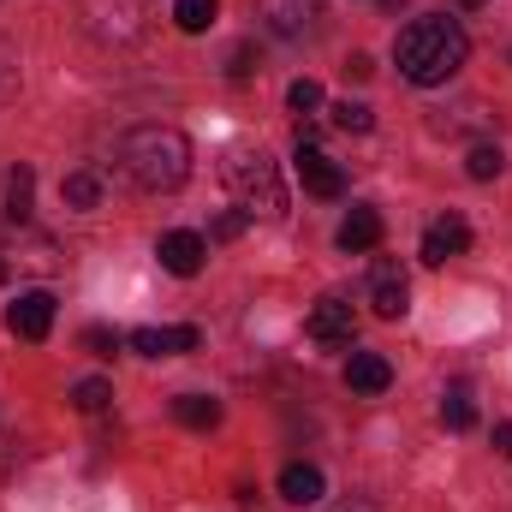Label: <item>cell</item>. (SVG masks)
<instances>
[{
	"label": "cell",
	"instance_id": "obj_1",
	"mask_svg": "<svg viewBox=\"0 0 512 512\" xmlns=\"http://www.w3.org/2000/svg\"><path fill=\"white\" fill-rule=\"evenodd\" d=\"M393 60H399V78H405V84L435 90V84H447V78L471 60V36H465L459 18L429 12V18H417V24H405V30L393 36Z\"/></svg>",
	"mask_w": 512,
	"mask_h": 512
},
{
	"label": "cell",
	"instance_id": "obj_2",
	"mask_svg": "<svg viewBox=\"0 0 512 512\" xmlns=\"http://www.w3.org/2000/svg\"><path fill=\"white\" fill-rule=\"evenodd\" d=\"M120 161H126L131 185L149 197H167L191 179V143L173 126H131L126 143H120Z\"/></svg>",
	"mask_w": 512,
	"mask_h": 512
},
{
	"label": "cell",
	"instance_id": "obj_3",
	"mask_svg": "<svg viewBox=\"0 0 512 512\" xmlns=\"http://www.w3.org/2000/svg\"><path fill=\"white\" fill-rule=\"evenodd\" d=\"M221 179H227V191L239 197V209L245 215H262V221H274V215H286V185H280V167L268 161V155H251V149H239L227 167H221Z\"/></svg>",
	"mask_w": 512,
	"mask_h": 512
},
{
	"label": "cell",
	"instance_id": "obj_4",
	"mask_svg": "<svg viewBox=\"0 0 512 512\" xmlns=\"http://www.w3.org/2000/svg\"><path fill=\"white\" fill-rule=\"evenodd\" d=\"M370 310L382 316V322H399L405 310H411V280H405V268L382 256L376 268H370Z\"/></svg>",
	"mask_w": 512,
	"mask_h": 512
},
{
	"label": "cell",
	"instance_id": "obj_5",
	"mask_svg": "<svg viewBox=\"0 0 512 512\" xmlns=\"http://www.w3.org/2000/svg\"><path fill=\"white\" fill-rule=\"evenodd\" d=\"M6 328L18 334V340H48V328H54V292L48 286H36V292H18L12 304H6Z\"/></svg>",
	"mask_w": 512,
	"mask_h": 512
},
{
	"label": "cell",
	"instance_id": "obj_6",
	"mask_svg": "<svg viewBox=\"0 0 512 512\" xmlns=\"http://www.w3.org/2000/svg\"><path fill=\"white\" fill-rule=\"evenodd\" d=\"M352 304L346 298H316V310L304 316V334L316 340V346H328V352H340V346H352Z\"/></svg>",
	"mask_w": 512,
	"mask_h": 512
},
{
	"label": "cell",
	"instance_id": "obj_7",
	"mask_svg": "<svg viewBox=\"0 0 512 512\" xmlns=\"http://www.w3.org/2000/svg\"><path fill=\"white\" fill-rule=\"evenodd\" d=\"M471 251V221L465 215H441V221H429V233H423V245H417V256L423 262H453V256Z\"/></svg>",
	"mask_w": 512,
	"mask_h": 512
},
{
	"label": "cell",
	"instance_id": "obj_8",
	"mask_svg": "<svg viewBox=\"0 0 512 512\" xmlns=\"http://www.w3.org/2000/svg\"><path fill=\"white\" fill-rule=\"evenodd\" d=\"M197 346H203L197 328H131V352L137 358H185Z\"/></svg>",
	"mask_w": 512,
	"mask_h": 512
},
{
	"label": "cell",
	"instance_id": "obj_9",
	"mask_svg": "<svg viewBox=\"0 0 512 512\" xmlns=\"http://www.w3.org/2000/svg\"><path fill=\"white\" fill-rule=\"evenodd\" d=\"M155 256H161V268L167 274H179V280H191V274H203V256H209V245H203V233H161V245H155Z\"/></svg>",
	"mask_w": 512,
	"mask_h": 512
},
{
	"label": "cell",
	"instance_id": "obj_10",
	"mask_svg": "<svg viewBox=\"0 0 512 512\" xmlns=\"http://www.w3.org/2000/svg\"><path fill=\"white\" fill-rule=\"evenodd\" d=\"M292 161H298V179H304V191H310V197H340V191H346V173H340L316 143H298V155H292Z\"/></svg>",
	"mask_w": 512,
	"mask_h": 512
},
{
	"label": "cell",
	"instance_id": "obj_11",
	"mask_svg": "<svg viewBox=\"0 0 512 512\" xmlns=\"http://www.w3.org/2000/svg\"><path fill=\"white\" fill-rule=\"evenodd\" d=\"M334 245H340L346 256H370L376 245H382V215H376V209H352V215L340 221Z\"/></svg>",
	"mask_w": 512,
	"mask_h": 512
},
{
	"label": "cell",
	"instance_id": "obj_12",
	"mask_svg": "<svg viewBox=\"0 0 512 512\" xmlns=\"http://www.w3.org/2000/svg\"><path fill=\"white\" fill-rule=\"evenodd\" d=\"M280 495H286L292 507H316V501L328 495V477H322L316 465H304V459H292V465L280 471Z\"/></svg>",
	"mask_w": 512,
	"mask_h": 512
},
{
	"label": "cell",
	"instance_id": "obj_13",
	"mask_svg": "<svg viewBox=\"0 0 512 512\" xmlns=\"http://www.w3.org/2000/svg\"><path fill=\"white\" fill-rule=\"evenodd\" d=\"M346 382H352V393H387L393 387V364H387L382 352H352V364H346Z\"/></svg>",
	"mask_w": 512,
	"mask_h": 512
},
{
	"label": "cell",
	"instance_id": "obj_14",
	"mask_svg": "<svg viewBox=\"0 0 512 512\" xmlns=\"http://www.w3.org/2000/svg\"><path fill=\"white\" fill-rule=\"evenodd\" d=\"M173 417H179L185 429H215V423H221V399H215V393H179V399H173Z\"/></svg>",
	"mask_w": 512,
	"mask_h": 512
},
{
	"label": "cell",
	"instance_id": "obj_15",
	"mask_svg": "<svg viewBox=\"0 0 512 512\" xmlns=\"http://www.w3.org/2000/svg\"><path fill=\"white\" fill-rule=\"evenodd\" d=\"M215 18H221V0H173V24L191 30V36H203Z\"/></svg>",
	"mask_w": 512,
	"mask_h": 512
},
{
	"label": "cell",
	"instance_id": "obj_16",
	"mask_svg": "<svg viewBox=\"0 0 512 512\" xmlns=\"http://www.w3.org/2000/svg\"><path fill=\"white\" fill-rule=\"evenodd\" d=\"M465 173L483 185V179H501L507 173V155H501V143H477L471 155H465Z\"/></svg>",
	"mask_w": 512,
	"mask_h": 512
},
{
	"label": "cell",
	"instance_id": "obj_17",
	"mask_svg": "<svg viewBox=\"0 0 512 512\" xmlns=\"http://www.w3.org/2000/svg\"><path fill=\"white\" fill-rule=\"evenodd\" d=\"M60 197H66V209H96L102 203V179L96 173H66Z\"/></svg>",
	"mask_w": 512,
	"mask_h": 512
},
{
	"label": "cell",
	"instance_id": "obj_18",
	"mask_svg": "<svg viewBox=\"0 0 512 512\" xmlns=\"http://www.w3.org/2000/svg\"><path fill=\"white\" fill-rule=\"evenodd\" d=\"M30 191H36V173H30V167H12V173H6V215H12V221L30 215Z\"/></svg>",
	"mask_w": 512,
	"mask_h": 512
},
{
	"label": "cell",
	"instance_id": "obj_19",
	"mask_svg": "<svg viewBox=\"0 0 512 512\" xmlns=\"http://www.w3.org/2000/svg\"><path fill=\"white\" fill-rule=\"evenodd\" d=\"M108 399H114V382H102V376L72 382V405H78V411H108Z\"/></svg>",
	"mask_w": 512,
	"mask_h": 512
},
{
	"label": "cell",
	"instance_id": "obj_20",
	"mask_svg": "<svg viewBox=\"0 0 512 512\" xmlns=\"http://www.w3.org/2000/svg\"><path fill=\"white\" fill-rule=\"evenodd\" d=\"M441 423H447V429H471V423H477V405H471L465 387H453V393L441 399Z\"/></svg>",
	"mask_w": 512,
	"mask_h": 512
},
{
	"label": "cell",
	"instance_id": "obj_21",
	"mask_svg": "<svg viewBox=\"0 0 512 512\" xmlns=\"http://www.w3.org/2000/svg\"><path fill=\"white\" fill-rule=\"evenodd\" d=\"M334 126L352 131V137H364V131L376 126V114H370L364 102H334Z\"/></svg>",
	"mask_w": 512,
	"mask_h": 512
},
{
	"label": "cell",
	"instance_id": "obj_22",
	"mask_svg": "<svg viewBox=\"0 0 512 512\" xmlns=\"http://www.w3.org/2000/svg\"><path fill=\"white\" fill-rule=\"evenodd\" d=\"M286 108H292V114H316V108H322V84H316V78H292Z\"/></svg>",
	"mask_w": 512,
	"mask_h": 512
},
{
	"label": "cell",
	"instance_id": "obj_23",
	"mask_svg": "<svg viewBox=\"0 0 512 512\" xmlns=\"http://www.w3.org/2000/svg\"><path fill=\"white\" fill-rule=\"evenodd\" d=\"M18 96V54L0 42V102H12Z\"/></svg>",
	"mask_w": 512,
	"mask_h": 512
},
{
	"label": "cell",
	"instance_id": "obj_24",
	"mask_svg": "<svg viewBox=\"0 0 512 512\" xmlns=\"http://www.w3.org/2000/svg\"><path fill=\"white\" fill-rule=\"evenodd\" d=\"M84 346H90L96 358H114V352H120V334H114V328H84Z\"/></svg>",
	"mask_w": 512,
	"mask_h": 512
},
{
	"label": "cell",
	"instance_id": "obj_25",
	"mask_svg": "<svg viewBox=\"0 0 512 512\" xmlns=\"http://www.w3.org/2000/svg\"><path fill=\"white\" fill-rule=\"evenodd\" d=\"M245 227H251V215H245V209H233V215H221V221H215V239H221V245H227V239H245Z\"/></svg>",
	"mask_w": 512,
	"mask_h": 512
},
{
	"label": "cell",
	"instance_id": "obj_26",
	"mask_svg": "<svg viewBox=\"0 0 512 512\" xmlns=\"http://www.w3.org/2000/svg\"><path fill=\"white\" fill-rule=\"evenodd\" d=\"M233 78H251V48H233V66H227Z\"/></svg>",
	"mask_w": 512,
	"mask_h": 512
},
{
	"label": "cell",
	"instance_id": "obj_27",
	"mask_svg": "<svg viewBox=\"0 0 512 512\" xmlns=\"http://www.w3.org/2000/svg\"><path fill=\"white\" fill-rule=\"evenodd\" d=\"M370 72H376L370 54H352V60H346V78H370Z\"/></svg>",
	"mask_w": 512,
	"mask_h": 512
},
{
	"label": "cell",
	"instance_id": "obj_28",
	"mask_svg": "<svg viewBox=\"0 0 512 512\" xmlns=\"http://www.w3.org/2000/svg\"><path fill=\"white\" fill-rule=\"evenodd\" d=\"M495 453L512 459V423H495Z\"/></svg>",
	"mask_w": 512,
	"mask_h": 512
},
{
	"label": "cell",
	"instance_id": "obj_29",
	"mask_svg": "<svg viewBox=\"0 0 512 512\" xmlns=\"http://www.w3.org/2000/svg\"><path fill=\"white\" fill-rule=\"evenodd\" d=\"M459 6H465V12H477V6H489V0H459Z\"/></svg>",
	"mask_w": 512,
	"mask_h": 512
},
{
	"label": "cell",
	"instance_id": "obj_30",
	"mask_svg": "<svg viewBox=\"0 0 512 512\" xmlns=\"http://www.w3.org/2000/svg\"><path fill=\"white\" fill-rule=\"evenodd\" d=\"M376 6H387V12H399V6H405V0H376Z\"/></svg>",
	"mask_w": 512,
	"mask_h": 512
}]
</instances>
